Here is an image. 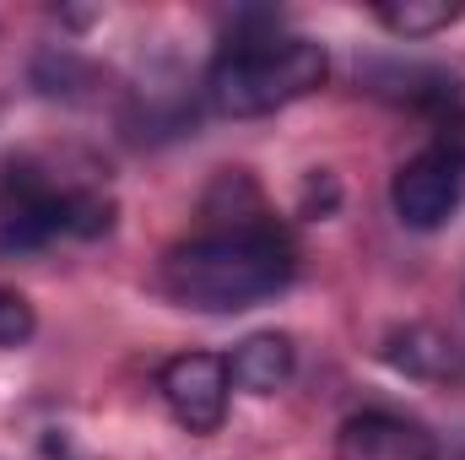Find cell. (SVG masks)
Returning a JSON list of instances; mask_svg holds the SVG:
<instances>
[{
  "mask_svg": "<svg viewBox=\"0 0 465 460\" xmlns=\"http://www.w3.org/2000/svg\"><path fill=\"white\" fill-rule=\"evenodd\" d=\"M379 357L406 379H428V385L465 379V346L439 325H395L379 346Z\"/></svg>",
  "mask_w": 465,
  "mask_h": 460,
  "instance_id": "52a82bcc",
  "label": "cell"
},
{
  "mask_svg": "<svg viewBox=\"0 0 465 460\" xmlns=\"http://www.w3.org/2000/svg\"><path fill=\"white\" fill-rule=\"evenodd\" d=\"M109 228H114V201L109 195L54 185L33 163L5 168V179H0V244L5 249H33V244L60 238V233L98 238Z\"/></svg>",
  "mask_w": 465,
  "mask_h": 460,
  "instance_id": "3957f363",
  "label": "cell"
},
{
  "mask_svg": "<svg viewBox=\"0 0 465 460\" xmlns=\"http://www.w3.org/2000/svg\"><path fill=\"white\" fill-rule=\"evenodd\" d=\"M336 460H439V439L417 417L368 406L336 428Z\"/></svg>",
  "mask_w": 465,
  "mask_h": 460,
  "instance_id": "8992f818",
  "label": "cell"
},
{
  "mask_svg": "<svg viewBox=\"0 0 465 460\" xmlns=\"http://www.w3.org/2000/svg\"><path fill=\"white\" fill-rule=\"evenodd\" d=\"M460 195H465V174L455 163H444L439 152H417L390 179V206H395L401 228H411V233L444 228L460 212Z\"/></svg>",
  "mask_w": 465,
  "mask_h": 460,
  "instance_id": "5b68a950",
  "label": "cell"
},
{
  "mask_svg": "<svg viewBox=\"0 0 465 460\" xmlns=\"http://www.w3.org/2000/svg\"><path fill=\"white\" fill-rule=\"evenodd\" d=\"M439 135H433V146L428 152H439L444 163H455L465 174V109H450V115H439V125H433Z\"/></svg>",
  "mask_w": 465,
  "mask_h": 460,
  "instance_id": "8fae6325",
  "label": "cell"
},
{
  "mask_svg": "<svg viewBox=\"0 0 465 460\" xmlns=\"http://www.w3.org/2000/svg\"><path fill=\"white\" fill-rule=\"evenodd\" d=\"M298 271V255L287 233L271 223H232V228L201 233L190 244H173L163 260V293L201 315H238L265 298H276Z\"/></svg>",
  "mask_w": 465,
  "mask_h": 460,
  "instance_id": "6da1fadb",
  "label": "cell"
},
{
  "mask_svg": "<svg viewBox=\"0 0 465 460\" xmlns=\"http://www.w3.org/2000/svg\"><path fill=\"white\" fill-rule=\"evenodd\" d=\"M33 331H38V315H33V304H27L16 287H0V352H11V346H27V342H33Z\"/></svg>",
  "mask_w": 465,
  "mask_h": 460,
  "instance_id": "30bf717a",
  "label": "cell"
},
{
  "mask_svg": "<svg viewBox=\"0 0 465 460\" xmlns=\"http://www.w3.org/2000/svg\"><path fill=\"white\" fill-rule=\"evenodd\" d=\"M373 16L395 33V38H433L450 22L465 16V0H395V5H373Z\"/></svg>",
  "mask_w": 465,
  "mask_h": 460,
  "instance_id": "9c48e42d",
  "label": "cell"
},
{
  "mask_svg": "<svg viewBox=\"0 0 465 460\" xmlns=\"http://www.w3.org/2000/svg\"><path fill=\"white\" fill-rule=\"evenodd\" d=\"M157 395L184 434H217L228 423L232 374L217 352H179L157 368Z\"/></svg>",
  "mask_w": 465,
  "mask_h": 460,
  "instance_id": "277c9868",
  "label": "cell"
},
{
  "mask_svg": "<svg viewBox=\"0 0 465 460\" xmlns=\"http://www.w3.org/2000/svg\"><path fill=\"white\" fill-rule=\"evenodd\" d=\"M292 368H298V352H292V336H282V331H254L228 357L232 385L249 395H276L292 379Z\"/></svg>",
  "mask_w": 465,
  "mask_h": 460,
  "instance_id": "ba28073f",
  "label": "cell"
},
{
  "mask_svg": "<svg viewBox=\"0 0 465 460\" xmlns=\"http://www.w3.org/2000/svg\"><path fill=\"white\" fill-rule=\"evenodd\" d=\"M27 460H71V445H65L60 434H49V439H38V445H33V455H27Z\"/></svg>",
  "mask_w": 465,
  "mask_h": 460,
  "instance_id": "7c38bea8",
  "label": "cell"
},
{
  "mask_svg": "<svg viewBox=\"0 0 465 460\" xmlns=\"http://www.w3.org/2000/svg\"><path fill=\"white\" fill-rule=\"evenodd\" d=\"M325 76H331L325 44L298 38V33H249V38H232L212 60L206 98L228 119H260L320 93Z\"/></svg>",
  "mask_w": 465,
  "mask_h": 460,
  "instance_id": "7a4b0ae2",
  "label": "cell"
}]
</instances>
